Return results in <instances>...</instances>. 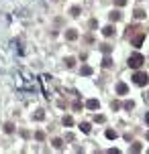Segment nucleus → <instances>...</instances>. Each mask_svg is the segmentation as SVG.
Listing matches in <instances>:
<instances>
[{
	"mask_svg": "<svg viewBox=\"0 0 149 154\" xmlns=\"http://www.w3.org/2000/svg\"><path fill=\"white\" fill-rule=\"evenodd\" d=\"M145 122H147V126H149V114H147V116H145Z\"/></svg>",
	"mask_w": 149,
	"mask_h": 154,
	"instance_id": "obj_27",
	"label": "nucleus"
},
{
	"mask_svg": "<svg viewBox=\"0 0 149 154\" xmlns=\"http://www.w3.org/2000/svg\"><path fill=\"white\" fill-rule=\"evenodd\" d=\"M147 97H149V93H147Z\"/></svg>",
	"mask_w": 149,
	"mask_h": 154,
	"instance_id": "obj_29",
	"label": "nucleus"
},
{
	"mask_svg": "<svg viewBox=\"0 0 149 154\" xmlns=\"http://www.w3.org/2000/svg\"><path fill=\"white\" fill-rule=\"evenodd\" d=\"M102 35H104V37H112V35H114V29H112V27H104V29H102Z\"/></svg>",
	"mask_w": 149,
	"mask_h": 154,
	"instance_id": "obj_7",
	"label": "nucleus"
},
{
	"mask_svg": "<svg viewBox=\"0 0 149 154\" xmlns=\"http://www.w3.org/2000/svg\"><path fill=\"white\" fill-rule=\"evenodd\" d=\"M104 120H106V118H104V116H100V114H96V116H94V122H100V124H102Z\"/></svg>",
	"mask_w": 149,
	"mask_h": 154,
	"instance_id": "obj_22",
	"label": "nucleus"
},
{
	"mask_svg": "<svg viewBox=\"0 0 149 154\" xmlns=\"http://www.w3.org/2000/svg\"><path fill=\"white\" fill-rule=\"evenodd\" d=\"M53 146H55L57 150H63V140H59V138H55V140H53Z\"/></svg>",
	"mask_w": 149,
	"mask_h": 154,
	"instance_id": "obj_13",
	"label": "nucleus"
},
{
	"mask_svg": "<svg viewBox=\"0 0 149 154\" xmlns=\"http://www.w3.org/2000/svg\"><path fill=\"white\" fill-rule=\"evenodd\" d=\"M86 108H88V110H98L100 102L98 99H88V102H86Z\"/></svg>",
	"mask_w": 149,
	"mask_h": 154,
	"instance_id": "obj_4",
	"label": "nucleus"
},
{
	"mask_svg": "<svg viewBox=\"0 0 149 154\" xmlns=\"http://www.w3.org/2000/svg\"><path fill=\"white\" fill-rule=\"evenodd\" d=\"M70 14H72V16H80V6H72Z\"/></svg>",
	"mask_w": 149,
	"mask_h": 154,
	"instance_id": "obj_15",
	"label": "nucleus"
},
{
	"mask_svg": "<svg viewBox=\"0 0 149 154\" xmlns=\"http://www.w3.org/2000/svg\"><path fill=\"white\" fill-rule=\"evenodd\" d=\"M131 150H133V152H141V144H139V142H135V144L131 146Z\"/></svg>",
	"mask_w": 149,
	"mask_h": 154,
	"instance_id": "obj_21",
	"label": "nucleus"
},
{
	"mask_svg": "<svg viewBox=\"0 0 149 154\" xmlns=\"http://www.w3.org/2000/svg\"><path fill=\"white\" fill-rule=\"evenodd\" d=\"M110 20H114V22L121 20V12H118V10H112V12H110Z\"/></svg>",
	"mask_w": 149,
	"mask_h": 154,
	"instance_id": "obj_11",
	"label": "nucleus"
},
{
	"mask_svg": "<svg viewBox=\"0 0 149 154\" xmlns=\"http://www.w3.org/2000/svg\"><path fill=\"white\" fill-rule=\"evenodd\" d=\"M147 81H149V75H147V73H143V71H137V73L133 75V83L139 85V87L147 85Z\"/></svg>",
	"mask_w": 149,
	"mask_h": 154,
	"instance_id": "obj_2",
	"label": "nucleus"
},
{
	"mask_svg": "<svg viewBox=\"0 0 149 154\" xmlns=\"http://www.w3.org/2000/svg\"><path fill=\"white\" fill-rule=\"evenodd\" d=\"M143 63H145V57H143L141 53H133V55L129 57V67H133V69H139Z\"/></svg>",
	"mask_w": 149,
	"mask_h": 154,
	"instance_id": "obj_1",
	"label": "nucleus"
},
{
	"mask_svg": "<svg viewBox=\"0 0 149 154\" xmlns=\"http://www.w3.org/2000/svg\"><path fill=\"white\" fill-rule=\"evenodd\" d=\"M35 138H37V140H45V132H37Z\"/></svg>",
	"mask_w": 149,
	"mask_h": 154,
	"instance_id": "obj_23",
	"label": "nucleus"
},
{
	"mask_svg": "<svg viewBox=\"0 0 149 154\" xmlns=\"http://www.w3.org/2000/svg\"><path fill=\"white\" fill-rule=\"evenodd\" d=\"M74 65H76V59H74V57H65V67H67V69H72Z\"/></svg>",
	"mask_w": 149,
	"mask_h": 154,
	"instance_id": "obj_8",
	"label": "nucleus"
},
{
	"mask_svg": "<svg viewBox=\"0 0 149 154\" xmlns=\"http://www.w3.org/2000/svg\"><path fill=\"white\" fill-rule=\"evenodd\" d=\"M110 49H112V47H110V45H102V51H104V53H106V55H108V53H110Z\"/></svg>",
	"mask_w": 149,
	"mask_h": 154,
	"instance_id": "obj_24",
	"label": "nucleus"
},
{
	"mask_svg": "<svg viewBox=\"0 0 149 154\" xmlns=\"http://www.w3.org/2000/svg\"><path fill=\"white\" fill-rule=\"evenodd\" d=\"M143 41H145V33H137V35L133 37V47H141Z\"/></svg>",
	"mask_w": 149,
	"mask_h": 154,
	"instance_id": "obj_3",
	"label": "nucleus"
},
{
	"mask_svg": "<svg viewBox=\"0 0 149 154\" xmlns=\"http://www.w3.org/2000/svg\"><path fill=\"white\" fill-rule=\"evenodd\" d=\"M127 91H129V87H127L125 83H116V93H118V95H125Z\"/></svg>",
	"mask_w": 149,
	"mask_h": 154,
	"instance_id": "obj_5",
	"label": "nucleus"
},
{
	"mask_svg": "<svg viewBox=\"0 0 149 154\" xmlns=\"http://www.w3.org/2000/svg\"><path fill=\"white\" fill-rule=\"evenodd\" d=\"M110 106H112V110H118V108H121V104H118V102H112Z\"/></svg>",
	"mask_w": 149,
	"mask_h": 154,
	"instance_id": "obj_25",
	"label": "nucleus"
},
{
	"mask_svg": "<svg viewBox=\"0 0 149 154\" xmlns=\"http://www.w3.org/2000/svg\"><path fill=\"white\" fill-rule=\"evenodd\" d=\"M80 130H82L84 134H90V130H92V128H90V124H88V122H84V124H80Z\"/></svg>",
	"mask_w": 149,
	"mask_h": 154,
	"instance_id": "obj_9",
	"label": "nucleus"
},
{
	"mask_svg": "<svg viewBox=\"0 0 149 154\" xmlns=\"http://www.w3.org/2000/svg\"><path fill=\"white\" fill-rule=\"evenodd\" d=\"M65 38H67V41H76V38H78V31H74V29H70V31L65 33Z\"/></svg>",
	"mask_w": 149,
	"mask_h": 154,
	"instance_id": "obj_6",
	"label": "nucleus"
},
{
	"mask_svg": "<svg viewBox=\"0 0 149 154\" xmlns=\"http://www.w3.org/2000/svg\"><path fill=\"white\" fill-rule=\"evenodd\" d=\"M63 124H65V126H72V124H74V118H72V116H65V118H63Z\"/></svg>",
	"mask_w": 149,
	"mask_h": 154,
	"instance_id": "obj_18",
	"label": "nucleus"
},
{
	"mask_svg": "<svg viewBox=\"0 0 149 154\" xmlns=\"http://www.w3.org/2000/svg\"><path fill=\"white\" fill-rule=\"evenodd\" d=\"M147 140H149V132H147Z\"/></svg>",
	"mask_w": 149,
	"mask_h": 154,
	"instance_id": "obj_28",
	"label": "nucleus"
},
{
	"mask_svg": "<svg viewBox=\"0 0 149 154\" xmlns=\"http://www.w3.org/2000/svg\"><path fill=\"white\" fill-rule=\"evenodd\" d=\"M102 67H112V61H110V57H104V61H102Z\"/></svg>",
	"mask_w": 149,
	"mask_h": 154,
	"instance_id": "obj_16",
	"label": "nucleus"
},
{
	"mask_svg": "<svg viewBox=\"0 0 149 154\" xmlns=\"http://www.w3.org/2000/svg\"><path fill=\"white\" fill-rule=\"evenodd\" d=\"M123 108H125V110H133V108H135V104H133V102H125V104H123Z\"/></svg>",
	"mask_w": 149,
	"mask_h": 154,
	"instance_id": "obj_20",
	"label": "nucleus"
},
{
	"mask_svg": "<svg viewBox=\"0 0 149 154\" xmlns=\"http://www.w3.org/2000/svg\"><path fill=\"white\" fill-rule=\"evenodd\" d=\"M114 2H116V6H125L127 4V0H114Z\"/></svg>",
	"mask_w": 149,
	"mask_h": 154,
	"instance_id": "obj_26",
	"label": "nucleus"
},
{
	"mask_svg": "<svg viewBox=\"0 0 149 154\" xmlns=\"http://www.w3.org/2000/svg\"><path fill=\"white\" fill-rule=\"evenodd\" d=\"M116 136H118V134H116L114 130H106V138H108V140H114Z\"/></svg>",
	"mask_w": 149,
	"mask_h": 154,
	"instance_id": "obj_14",
	"label": "nucleus"
},
{
	"mask_svg": "<svg viewBox=\"0 0 149 154\" xmlns=\"http://www.w3.org/2000/svg\"><path fill=\"white\" fill-rule=\"evenodd\" d=\"M4 132H6V134H12V132H14V126H12V124H6V126H4Z\"/></svg>",
	"mask_w": 149,
	"mask_h": 154,
	"instance_id": "obj_19",
	"label": "nucleus"
},
{
	"mask_svg": "<svg viewBox=\"0 0 149 154\" xmlns=\"http://www.w3.org/2000/svg\"><path fill=\"white\" fill-rule=\"evenodd\" d=\"M82 75H92V67L90 65H82Z\"/></svg>",
	"mask_w": 149,
	"mask_h": 154,
	"instance_id": "obj_12",
	"label": "nucleus"
},
{
	"mask_svg": "<svg viewBox=\"0 0 149 154\" xmlns=\"http://www.w3.org/2000/svg\"><path fill=\"white\" fill-rule=\"evenodd\" d=\"M33 118H35V120H37V122H41V120H45V114H43V110H37V112H35V116H33Z\"/></svg>",
	"mask_w": 149,
	"mask_h": 154,
	"instance_id": "obj_10",
	"label": "nucleus"
},
{
	"mask_svg": "<svg viewBox=\"0 0 149 154\" xmlns=\"http://www.w3.org/2000/svg\"><path fill=\"white\" fill-rule=\"evenodd\" d=\"M135 16H137V18H143V16H147V14H145V10L137 8V10H135Z\"/></svg>",
	"mask_w": 149,
	"mask_h": 154,
	"instance_id": "obj_17",
	"label": "nucleus"
}]
</instances>
